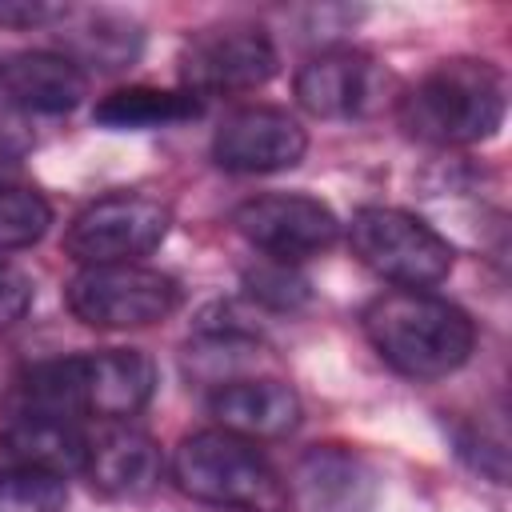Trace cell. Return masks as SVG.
<instances>
[{
  "instance_id": "cell-1",
  "label": "cell",
  "mask_w": 512,
  "mask_h": 512,
  "mask_svg": "<svg viewBox=\"0 0 512 512\" xmlns=\"http://www.w3.org/2000/svg\"><path fill=\"white\" fill-rule=\"evenodd\" d=\"M156 392V364L136 348H100L84 356L44 360L16 384V412L44 416H104L140 412Z\"/></svg>"
},
{
  "instance_id": "cell-2",
  "label": "cell",
  "mask_w": 512,
  "mask_h": 512,
  "mask_svg": "<svg viewBox=\"0 0 512 512\" xmlns=\"http://www.w3.org/2000/svg\"><path fill=\"white\" fill-rule=\"evenodd\" d=\"M364 336L388 368L412 380H444L476 348V328L464 308L420 288H396L364 308Z\"/></svg>"
},
{
  "instance_id": "cell-3",
  "label": "cell",
  "mask_w": 512,
  "mask_h": 512,
  "mask_svg": "<svg viewBox=\"0 0 512 512\" xmlns=\"http://www.w3.org/2000/svg\"><path fill=\"white\" fill-rule=\"evenodd\" d=\"M508 88L496 64L456 56L424 72L396 104L400 128L424 144H480L504 124Z\"/></svg>"
},
{
  "instance_id": "cell-4",
  "label": "cell",
  "mask_w": 512,
  "mask_h": 512,
  "mask_svg": "<svg viewBox=\"0 0 512 512\" xmlns=\"http://www.w3.org/2000/svg\"><path fill=\"white\" fill-rule=\"evenodd\" d=\"M172 480L184 496L212 508L276 512L284 492L264 452L224 428L192 432L172 452Z\"/></svg>"
},
{
  "instance_id": "cell-5",
  "label": "cell",
  "mask_w": 512,
  "mask_h": 512,
  "mask_svg": "<svg viewBox=\"0 0 512 512\" xmlns=\"http://www.w3.org/2000/svg\"><path fill=\"white\" fill-rule=\"evenodd\" d=\"M348 244L356 260L388 284L432 288L452 272V244L404 208H360L348 224Z\"/></svg>"
},
{
  "instance_id": "cell-6",
  "label": "cell",
  "mask_w": 512,
  "mask_h": 512,
  "mask_svg": "<svg viewBox=\"0 0 512 512\" xmlns=\"http://www.w3.org/2000/svg\"><path fill=\"white\" fill-rule=\"evenodd\" d=\"M68 312L88 328H148L176 312L180 284L148 264L80 268L64 288Z\"/></svg>"
},
{
  "instance_id": "cell-7",
  "label": "cell",
  "mask_w": 512,
  "mask_h": 512,
  "mask_svg": "<svg viewBox=\"0 0 512 512\" xmlns=\"http://www.w3.org/2000/svg\"><path fill=\"white\" fill-rule=\"evenodd\" d=\"M172 212L156 196L144 192H108L92 200L64 232V252L84 264H136L168 236Z\"/></svg>"
},
{
  "instance_id": "cell-8",
  "label": "cell",
  "mask_w": 512,
  "mask_h": 512,
  "mask_svg": "<svg viewBox=\"0 0 512 512\" xmlns=\"http://www.w3.org/2000/svg\"><path fill=\"white\" fill-rule=\"evenodd\" d=\"M276 72V48L264 28L252 24H224L196 32L180 52V80L184 92L200 96H232L268 84Z\"/></svg>"
},
{
  "instance_id": "cell-9",
  "label": "cell",
  "mask_w": 512,
  "mask_h": 512,
  "mask_svg": "<svg viewBox=\"0 0 512 512\" xmlns=\"http://www.w3.org/2000/svg\"><path fill=\"white\" fill-rule=\"evenodd\" d=\"M236 232L268 252V260L296 264L304 256H316L336 244L340 220L328 204L304 192H272V196H252L232 212Z\"/></svg>"
},
{
  "instance_id": "cell-10",
  "label": "cell",
  "mask_w": 512,
  "mask_h": 512,
  "mask_svg": "<svg viewBox=\"0 0 512 512\" xmlns=\"http://www.w3.org/2000/svg\"><path fill=\"white\" fill-rule=\"evenodd\" d=\"M308 152L304 128L284 108H236L220 120L212 136V156L228 172H284Z\"/></svg>"
},
{
  "instance_id": "cell-11",
  "label": "cell",
  "mask_w": 512,
  "mask_h": 512,
  "mask_svg": "<svg viewBox=\"0 0 512 512\" xmlns=\"http://www.w3.org/2000/svg\"><path fill=\"white\" fill-rule=\"evenodd\" d=\"M384 68L348 44L324 48L312 60L300 64L296 72V100L304 112L336 120V116H360L368 108H376L380 92H384Z\"/></svg>"
},
{
  "instance_id": "cell-12",
  "label": "cell",
  "mask_w": 512,
  "mask_h": 512,
  "mask_svg": "<svg viewBox=\"0 0 512 512\" xmlns=\"http://www.w3.org/2000/svg\"><path fill=\"white\" fill-rule=\"evenodd\" d=\"M296 512H368L376 496V476L368 460L340 444L308 448L292 468Z\"/></svg>"
},
{
  "instance_id": "cell-13",
  "label": "cell",
  "mask_w": 512,
  "mask_h": 512,
  "mask_svg": "<svg viewBox=\"0 0 512 512\" xmlns=\"http://www.w3.org/2000/svg\"><path fill=\"white\" fill-rule=\"evenodd\" d=\"M160 444L124 420H108L84 440V476L100 496H144L160 480Z\"/></svg>"
},
{
  "instance_id": "cell-14",
  "label": "cell",
  "mask_w": 512,
  "mask_h": 512,
  "mask_svg": "<svg viewBox=\"0 0 512 512\" xmlns=\"http://www.w3.org/2000/svg\"><path fill=\"white\" fill-rule=\"evenodd\" d=\"M208 412L224 432H236L244 440H276L300 424V396L276 376H240L212 388Z\"/></svg>"
},
{
  "instance_id": "cell-15",
  "label": "cell",
  "mask_w": 512,
  "mask_h": 512,
  "mask_svg": "<svg viewBox=\"0 0 512 512\" xmlns=\"http://www.w3.org/2000/svg\"><path fill=\"white\" fill-rule=\"evenodd\" d=\"M88 432L76 420L16 412V420L0 432V472H40V476H72L84 468Z\"/></svg>"
},
{
  "instance_id": "cell-16",
  "label": "cell",
  "mask_w": 512,
  "mask_h": 512,
  "mask_svg": "<svg viewBox=\"0 0 512 512\" xmlns=\"http://www.w3.org/2000/svg\"><path fill=\"white\" fill-rule=\"evenodd\" d=\"M88 92L84 68L64 52H24L0 68V96L24 116H60L72 112Z\"/></svg>"
},
{
  "instance_id": "cell-17",
  "label": "cell",
  "mask_w": 512,
  "mask_h": 512,
  "mask_svg": "<svg viewBox=\"0 0 512 512\" xmlns=\"http://www.w3.org/2000/svg\"><path fill=\"white\" fill-rule=\"evenodd\" d=\"M60 48L64 56L80 68H100V72H116L128 68L140 48H144V32L132 16L108 12V8H64L60 16Z\"/></svg>"
},
{
  "instance_id": "cell-18",
  "label": "cell",
  "mask_w": 512,
  "mask_h": 512,
  "mask_svg": "<svg viewBox=\"0 0 512 512\" xmlns=\"http://www.w3.org/2000/svg\"><path fill=\"white\" fill-rule=\"evenodd\" d=\"M200 116V100L192 92H172V88H120L104 96L92 112L100 128H164V124H184Z\"/></svg>"
},
{
  "instance_id": "cell-19",
  "label": "cell",
  "mask_w": 512,
  "mask_h": 512,
  "mask_svg": "<svg viewBox=\"0 0 512 512\" xmlns=\"http://www.w3.org/2000/svg\"><path fill=\"white\" fill-rule=\"evenodd\" d=\"M52 224V208L40 192L0 180V252L36 244Z\"/></svg>"
},
{
  "instance_id": "cell-20",
  "label": "cell",
  "mask_w": 512,
  "mask_h": 512,
  "mask_svg": "<svg viewBox=\"0 0 512 512\" xmlns=\"http://www.w3.org/2000/svg\"><path fill=\"white\" fill-rule=\"evenodd\" d=\"M68 488L60 476L0 472V512H60Z\"/></svg>"
},
{
  "instance_id": "cell-21",
  "label": "cell",
  "mask_w": 512,
  "mask_h": 512,
  "mask_svg": "<svg viewBox=\"0 0 512 512\" xmlns=\"http://www.w3.org/2000/svg\"><path fill=\"white\" fill-rule=\"evenodd\" d=\"M244 288L252 300H260L264 308H276V312H292L308 300V280L300 272H292V264H280V260H264V264L248 268Z\"/></svg>"
},
{
  "instance_id": "cell-22",
  "label": "cell",
  "mask_w": 512,
  "mask_h": 512,
  "mask_svg": "<svg viewBox=\"0 0 512 512\" xmlns=\"http://www.w3.org/2000/svg\"><path fill=\"white\" fill-rule=\"evenodd\" d=\"M32 144H36V136L28 128V116L0 96V168L20 164L32 152Z\"/></svg>"
},
{
  "instance_id": "cell-23",
  "label": "cell",
  "mask_w": 512,
  "mask_h": 512,
  "mask_svg": "<svg viewBox=\"0 0 512 512\" xmlns=\"http://www.w3.org/2000/svg\"><path fill=\"white\" fill-rule=\"evenodd\" d=\"M32 304V280L16 264H0V332L12 328Z\"/></svg>"
},
{
  "instance_id": "cell-24",
  "label": "cell",
  "mask_w": 512,
  "mask_h": 512,
  "mask_svg": "<svg viewBox=\"0 0 512 512\" xmlns=\"http://www.w3.org/2000/svg\"><path fill=\"white\" fill-rule=\"evenodd\" d=\"M64 8L60 4H44V0H0V24L4 28H36L48 20H60Z\"/></svg>"
},
{
  "instance_id": "cell-25",
  "label": "cell",
  "mask_w": 512,
  "mask_h": 512,
  "mask_svg": "<svg viewBox=\"0 0 512 512\" xmlns=\"http://www.w3.org/2000/svg\"><path fill=\"white\" fill-rule=\"evenodd\" d=\"M216 512H252V508H216Z\"/></svg>"
}]
</instances>
